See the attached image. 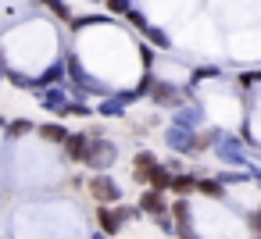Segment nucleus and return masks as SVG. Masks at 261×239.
Here are the masks:
<instances>
[{"label":"nucleus","instance_id":"16","mask_svg":"<svg viewBox=\"0 0 261 239\" xmlns=\"http://www.w3.org/2000/svg\"><path fill=\"white\" fill-rule=\"evenodd\" d=\"M43 4H47V8H50V11H54V15H61V18H65V22H68V18H72V11H68V4H65V0H43Z\"/></svg>","mask_w":261,"mask_h":239},{"label":"nucleus","instance_id":"20","mask_svg":"<svg viewBox=\"0 0 261 239\" xmlns=\"http://www.w3.org/2000/svg\"><path fill=\"white\" fill-rule=\"evenodd\" d=\"M158 228H161V232H168V235H172V232H175V228H172V221H168V218H165V214H158Z\"/></svg>","mask_w":261,"mask_h":239},{"label":"nucleus","instance_id":"18","mask_svg":"<svg viewBox=\"0 0 261 239\" xmlns=\"http://www.w3.org/2000/svg\"><path fill=\"white\" fill-rule=\"evenodd\" d=\"M108 8H111L115 15H125V11H129V0H108Z\"/></svg>","mask_w":261,"mask_h":239},{"label":"nucleus","instance_id":"9","mask_svg":"<svg viewBox=\"0 0 261 239\" xmlns=\"http://www.w3.org/2000/svg\"><path fill=\"white\" fill-rule=\"evenodd\" d=\"M150 97H154L158 104H165V107H175V104H179V93H175L172 86H165V82H154Z\"/></svg>","mask_w":261,"mask_h":239},{"label":"nucleus","instance_id":"1","mask_svg":"<svg viewBox=\"0 0 261 239\" xmlns=\"http://www.w3.org/2000/svg\"><path fill=\"white\" fill-rule=\"evenodd\" d=\"M86 193L97 200V207H111V203H122V186L108 175V171H100V175H90L86 178Z\"/></svg>","mask_w":261,"mask_h":239},{"label":"nucleus","instance_id":"14","mask_svg":"<svg viewBox=\"0 0 261 239\" xmlns=\"http://www.w3.org/2000/svg\"><path fill=\"white\" fill-rule=\"evenodd\" d=\"M133 164H136V168H133V171H150V168H154V164H158V157H154V154H150V150H140V154H136V161H133Z\"/></svg>","mask_w":261,"mask_h":239},{"label":"nucleus","instance_id":"11","mask_svg":"<svg viewBox=\"0 0 261 239\" xmlns=\"http://www.w3.org/2000/svg\"><path fill=\"white\" fill-rule=\"evenodd\" d=\"M4 132H8V139L29 136V132H33V122H29V118H15V122H8V129H4Z\"/></svg>","mask_w":261,"mask_h":239},{"label":"nucleus","instance_id":"2","mask_svg":"<svg viewBox=\"0 0 261 239\" xmlns=\"http://www.w3.org/2000/svg\"><path fill=\"white\" fill-rule=\"evenodd\" d=\"M115 154H118V150H115L111 139H90V143H86V154H83V164L100 175V171H108V168L115 164Z\"/></svg>","mask_w":261,"mask_h":239},{"label":"nucleus","instance_id":"19","mask_svg":"<svg viewBox=\"0 0 261 239\" xmlns=\"http://www.w3.org/2000/svg\"><path fill=\"white\" fill-rule=\"evenodd\" d=\"M140 57H143V68H150V65H154V50H150V47H143V50H140Z\"/></svg>","mask_w":261,"mask_h":239},{"label":"nucleus","instance_id":"15","mask_svg":"<svg viewBox=\"0 0 261 239\" xmlns=\"http://www.w3.org/2000/svg\"><path fill=\"white\" fill-rule=\"evenodd\" d=\"M43 104L61 118V111H65V93H47V97H43Z\"/></svg>","mask_w":261,"mask_h":239},{"label":"nucleus","instance_id":"13","mask_svg":"<svg viewBox=\"0 0 261 239\" xmlns=\"http://www.w3.org/2000/svg\"><path fill=\"white\" fill-rule=\"evenodd\" d=\"M140 33H143L150 43H158V47H168V36H165L161 29H154V25H147V22H143V25H140Z\"/></svg>","mask_w":261,"mask_h":239},{"label":"nucleus","instance_id":"21","mask_svg":"<svg viewBox=\"0 0 261 239\" xmlns=\"http://www.w3.org/2000/svg\"><path fill=\"white\" fill-rule=\"evenodd\" d=\"M93 239H108V235H100V232H97V235H93Z\"/></svg>","mask_w":261,"mask_h":239},{"label":"nucleus","instance_id":"7","mask_svg":"<svg viewBox=\"0 0 261 239\" xmlns=\"http://www.w3.org/2000/svg\"><path fill=\"white\" fill-rule=\"evenodd\" d=\"M147 182H150V189H168V182H172V171L165 168V164H154L150 171H147Z\"/></svg>","mask_w":261,"mask_h":239},{"label":"nucleus","instance_id":"22","mask_svg":"<svg viewBox=\"0 0 261 239\" xmlns=\"http://www.w3.org/2000/svg\"><path fill=\"white\" fill-rule=\"evenodd\" d=\"M0 79H4V68H0Z\"/></svg>","mask_w":261,"mask_h":239},{"label":"nucleus","instance_id":"8","mask_svg":"<svg viewBox=\"0 0 261 239\" xmlns=\"http://www.w3.org/2000/svg\"><path fill=\"white\" fill-rule=\"evenodd\" d=\"M193 189H197L200 196H211V200H225V189H222V182H215V178H197V182H193Z\"/></svg>","mask_w":261,"mask_h":239},{"label":"nucleus","instance_id":"10","mask_svg":"<svg viewBox=\"0 0 261 239\" xmlns=\"http://www.w3.org/2000/svg\"><path fill=\"white\" fill-rule=\"evenodd\" d=\"M193 182H197L193 175H182V171H179V175H172V182H168V189H172L175 196H186V193H193Z\"/></svg>","mask_w":261,"mask_h":239},{"label":"nucleus","instance_id":"4","mask_svg":"<svg viewBox=\"0 0 261 239\" xmlns=\"http://www.w3.org/2000/svg\"><path fill=\"white\" fill-rule=\"evenodd\" d=\"M86 143H90V136H86V132H68V139H65L61 146H65V154H68L72 161H83V154H86Z\"/></svg>","mask_w":261,"mask_h":239},{"label":"nucleus","instance_id":"12","mask_svg":"<svg viewBox=\"0 0 261 239\" xmlns=\"http://www.w3.org/2000/svg\"><path fill=\"white\" fill-rule=\"evenodd\" d=\"M133 97H136V93H125L122 100H108V104L100 107V114H108V118H118V114H125L122 107H125V100H133Z\"/></svg>","mask_w":261,"mask_h":239},{"label":"nucleus","instance_id":"3","mask_svg":"<svg viewBox=\"0 0 261 239\" xmlns=\"http://www.w3.org/2000/svg\"><path fill=\"white\" fill-rule=\"evenodd\" d=\"M140 214H165L168 211V200H165V193L161 189H143V196H140V207H136Z\"/></svg>","mask_w":261,"mask_h":239},{"label":"nucleus","instance_id":"6","mask_svg":"<svg viewBox=\"0 0 261 239\" xmlns=\"http://www.w3.org/2000/svg\"><path fill=\"white\" fill-rule=\"evenodd\" d=\"M36 132H40V136H43L47 143H58V146H61V143L68 139V129H65V125H58V122H47V125H36Z\"/></svg>","mask_w":261,"mask_h":239},{"label":"nucleus","instance_id":"17","mask_svg":"<svg viewBox=\"0 0 261 239\" xmlns=\"http://www.w3.org/2000/svg\"><path fill=\"white\" fill-rule=\"evenodd\" d=\"M68 22H72V29L79 33V29H86V25H100L104 18H68Z\"/></svg>","mask_w":261,"mask_h":239},{"label":"nucleus","instance_id":"5","mask_svg":"<svg viewBox=\"0 0 261 239\" xmlns=\"http://www.w3.org/2000/svg\"><path fill=\"white\" fill-rule=\"evenodd\" d=\"M97 225H100V235H118L122 225L115 218V207H97Z\"/></svg>","mask_w":261,"mask_h":239}]
</instances>
